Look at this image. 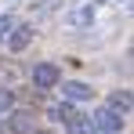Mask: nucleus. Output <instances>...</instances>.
Wrapping results in <instances>:
<instances>
[{
	"instance_id": "nucleus-10",
	"label": "nucleus",
	"mask_w": 134,
	"mask_h": 134,
	"mask_svg": "<svg viewBox=\"0 0 134 134\" xmlns=\"http://www.w3.org/2000/svg\"><path fill=\"white\" fill-rule=\"evenodd\" d=\"M33 11L36 15H54L58 11V0H40V4H33Z\"/></svg>"
},
{
	"instance_id": "nucleus-4",
	"label": "nucleus",
	"mask_w": 134,
	"mask_h": 134,
	"mask_svg": "<svg viewBox=\"0 0 134 134\" xmlns=\"http://www.w3.org/2000/svg\"><path fill=\"white\" fill-rule=\"evenodd\" d=\"M94 127H98L102 134H120V127H123V112H120V109H112L109 102H105L102 109L94 112Z\"/></svg>"
},
{
	"instance_id": "nucleus-11",
	"label": "nucleus",
	"mask_w": 134,
	"mask_h": 134,
	"mask_svg": "<svg viewBox=\"0 0 134 134\" xmlns=\"http://www.w3.org/2000/svg\"><path fill=\"white\" fill-rule=\"evenodd\" d=\"M36 134H51V131H36Z\"/></svg>"
},
{
	"instance_id": "nucleus-12",
	"label": "nucleus",
	"mask_w": 134,
	"mask_h": 134,
	"mask_svg": "<svg viewBox=\"0 0 134 134\" xmlns=\"http://www.w3.org/2000/svg\"><path fill=\"white\" fill-rule=\"evenodd\" d=\"M131 7H134V0H131Z\"/></svg>"
},
{
	"instance_id": "nucleus-6",
	"label": "nucleus",
	"mask_w": 134,
	"mask_h": 134,
	"mask_svg": "<svg viewBox=\"0 0 134 134\" xmlns=\"http://www.w3.org/2000/svg\"><path fill=\"white\" fill-rule=\"evenodd\" d=\"M29 44H33V25H18V29L7 36V47H11L15 54H18V51H25Z\"/></svg>"
},
{
	"instance_id": "nucleus-2",
	"label": "nucleus",
	"mask_w": 134,
	"mask_h": 134,
	"mask_svg": "<svg viewBox=\"0 0 134 134\" xmlns=\"http://www.w3.org/2000/svg\"><path fill=\"white\" fill-rule=\"evenodd\" d=\"M47 116H51L54 123H65V131H69V134H87V131H91V120H87L80 109H69V105H62V109H51Z\"/></svg>"
},
{
	"instance_id": "nucleus-1",
	"label": "nucleus",
	"mask_w": 134,
	"mask_h": 134,
	"mask_svg": "<svg viewBox=\"0 0 134 134\" xmlns=\"http://www.w3.org/2000/svg\"><path fill=\"white\" fill-rule=\"evenodd\" d=\"M98 15H102V0H76L65 11V25L69 29H91V25H98Z\"/></svg>"
},
{
	"instance_id": "nucleus-5",
	"label": "nucleus",
	"mask_w": 134,
	"mask_h": 134,
	"mask_svg": "<svg viewBox=\"0 0 134 134\" xmlns=\"http://www.w3.org/2000/svg\"><path fill=\"white\" fill-rule=\"evenodd\" d=\"M62 94H65V102L80 105V102H91L94 98V87L83 83V80H69V83H62Z\"/></svg>"
},
{
	"instance_id": "nucleus-7",
	"label": "nucleus",
	"mask_w": 134,
	"mask_h": 134,
	"mask_svg": "<svg viewBox=\"0 0 134 134\" xmlns=\"http://www.w3.org/2000/svg\"><path fill=\"white\" fill-rule=\"evenodd\" d=\"M109 105L120 109V112H127V109H134V94H131V91H112V94H109Z\"/></svg>"
},
{
	"instance_id": "nucleus-3",
	"label": "nucleus",
	"mask_w": 134,
	"mask_h": 134,
	"mask_svg": "<svg viewBox=\"0 0 134 134\" xmlns=\"http://www.w3.org/2000/svg\"><path fill=\"white\" fill-rule=\"evenodd\" d=\"M33 87H40V91H47V87H58L62 83V69L54 65V62H40V65H33Z\"/></svg>"
},
{
	"instance_id": "nucleus-9",
	"label": "nucleus",
	"mask_w": 134,
	"mask_h": 134,
	"mask_svg": "<svg viewBox=\"0 0 134 134\" xmlns=\"http://www.w3.org/2000/svg\"><path fill=\"white\" fill-rule=\"evenodd\" d=\"M15 33V15H0V40H7Z\"/></svg>"
},
{
	"instance_id": "nucleus-8",
	"label": "nucleus",
	"mask_w": 134,
	"mask_h": 134,
	"mask_svg": "<svg viewBox=\"0 0 134 134\" xmlns=\"http://www.w3.org/2000/svg\"><path fill=\"white\" fill-rule=\"evenodd\" d=\"M11 109H15V91L0 87V120H4V116H7Z\"/></svg>"
}]
</instances>
